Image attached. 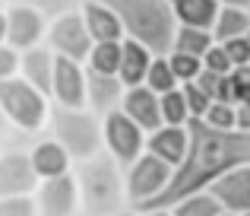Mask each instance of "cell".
Returning <instances> with one entry per match:
<instances>
[{
  "mask_svg": "<svg viewBox=\"0 0 250 216\" xmlns=\"http://www.w3.org/2000/svg\"><path fill=\"white\" fill-rule=\"evenodd\" d=\"M19 3H29V6H35L38 13H44L48 19H54L67 10H80L83 0H19Z\"/></svg>",
  "mask_w": 250,
  "mask_h": 216,
  "instance_id": "1f68e13d",
  "label": "cell"
},
{
  "mask_svg": "<svg viewBox=\"0 0 250 216\" xmlns=\"http://www.w3.org/2000/svg\"><path fill=\"white\" fill-rule=\"evenodd\" d=\"M171 175H174V168L165 166L162 159H155L152 153H143L133 166H127L124 168V191H127L130 210H136V207L155 200L168 188Z\"/></svg>",
  "mask_w": 250,
  "mask_h": 216,
  "instance_id": "8992f818",
  "label": "cell"
},
{
  "mask_svg": "<svg viewBox=\"0 0 250 216\" xmlns=\"http://www.w3.org/2000/svg\"><path fill=\"white\" fill-rule=\"evenodd\" d=\"M168 3H171V6H174V3H181V0H168Z\"/></svg>",
  "mask_w": 250,
  "mask_h": 216,
  "instance_id": "7bdbcfd3",
  "label": "cell"
},
{
  "mask_svg": "<svg viewBox=\"0 0 250 216\" xmlns=\"http://www.w3.org/2000/svg\"><path fill=\"white\" fill-rule=\"evenodd\" d=\"M124 93H127V86H124L117 76H104V73L85 70V108H89L92 115L104 118V115H111V111H117L121 102H124Z\"/></svg>",
  "mask_w": 250,
  "mask_h": 216,
  "instance_id": "5bb4252c",
  "label": "cell"
},
{
  "mask_svg": "<svg viewBox=\"0 0 250 216\" xmlns=\"http://www.w3.org/2000/svg\"><path fill=\"white\" fill-rule=\"evenodd\" d=\"M159 105H162V124H168V127H187L190 124V111H187L181 86L159 96Z\"/></svg>",
  "mask_w": 250,
  "mask_h": 216,
  "instance_id": "484cf974",
  "label": "cell"
},
{
  "mask_svg": "<svg viewBox=\"0 0 250 216\" xmlns=\"http://www.w3.org/2000/svg\"><path fill=\"white\" fill-rule=\"evenodd\" d=\"M0 216H38L32 197H0Z\"/></svg>",
  "mask_w": 250,
  "mask_h": 216,
  "instance_id": "836d02e7",
  "label": "cell"
},
{
  "mask_svg": "<svg viewBox=\"0 0 250 216\" xmlns=\"http://www.w3.org/2000/svg\"><path fill=\"white\" fill-rule=\"evenodd\" d=\"M190 146L184 162L174 168L168 188L155 200L136 207V213L143 210H171L177 200L190 197V194L209 191L212 181H219L225 172L238 166H250V134L241 130H212L203 121L187 124Z\"/></svg>",
  "mask_w": 250,
  "mask_h": 216,
  "instance_id": "6da1fadb",
  "label": "cell"
},
{
  "mask_svg": "<svg viewBox=\"0 0 250 216\" xmlns=\"http://www.w3.org/2000/svg\"><path fill=\"white\" fill-rule=\"evenodd\" d=\"M29 162H32V168H35L38 181L61 178V175H70V172H73V159H70L67 149H63L57 140H51V137H42V140L32 143Z\"/></svg>",
  "mask_w": 250,
  "mask_h": 216,
  "instance_id": "e0dca14e",
  "label": "cell"
},
{
  "mask_svg": "<svg viewBox=\"0 0 250 216\" xmlns=\"http://www.w3.org/2000/svg\"><path fill=\"white\" fill-rule=\"evenodd\" d=\"M219 6H241V10H250V0H219Z\"/></svg>",
  "mask_w": 250,
  "mask_h": 216,
  "instance_id": "74e56055",
  "label": "cell"
},
{
  "mask_svg": "<svg viewBox=\"0 0 250 216\" xmlns=\"http://www.w3.org/2000/svg\"><path fill=\"white\" fill-rule=\"evenodd\" d=\"M244 216H250V213H244Z\"/></svg>",
  "mask_w": 250,
  "mask_h": 216,
  "instance_id": "f6af8a7d",
  "label": "cell"
},
{
  "mask_svg": "<svg viewBox=\"0 0 250 216\" xmlns=\"http://www.w3.org/2000/svg\"><path fill=\"white\" fill-rule=\"evenodd\" d=\"M73 181L80 191L83 216H111L130 207L124 191V168L104 149L92 159L73 162Z\"/></svg>",
  "mask_w": 250,
  "mask_h": 216,
  "instance_id": "3957f363",
  "label": "cell"
},
{
  "mask_svg": "<svg viewBox=\"0 0 250 216\" xmlns=\"http://www.w3.org/2000/svg\"><path fill=\"white\" fill-rule=\"evenodd\" d=\"M48 137L57 140L73 162L92 159L104 149L102 143V118L89 108H63L51 102L48 108Z\"/></svg>",
  "mask_w": 250,
  "mask_h": 216,
  "instance_id": "277c9868",
  "label": "cell"
},
{
  "mask_svg": "<svg viewBox=\"0 0 250 216\" xmlns=\"http://www.w3.org/2000/svg\"><path fill=\"white\" fill-rule=\"evenodd\" d=\"M171 216H222V207L215 204V197L209 191H200V194L177 200L171 207Z\"/></svg>",
  "mask_w": 250,
  "mask_h": 216,
  "instance_id": "d4e9b609",
  "label": "cell"
},
{
  "mask_svg": "<svg viewBox=\"0 0 250 216\" xmlns=\"http://www.w3.org/2000/svg\"><path fill=\"white\" fill-rule=\"evenodd\" d=\"M19 76V51L10 45H0V83Z\"/></svg>",
  "mask_w": 250,
  "mask_h": 216,
  "instance_id": "e575fe53",
  "label": "cell"
},
{
  "mask_svg": "<svg viewBox=\"0 0 250 216\" xmlns=\"http://www.w3.org/2000/svg\"><path fill=\"white\" fill-rule=\"evenodd\" d=\"M10 121H6V115H3V108H0V143H3L6 140V137H10Z\"/></svg>",
  "mask_w": 250,
  "mask_h": 216,
  "instance_id": "8d00e7d4",
  "label": "cell"
},
{
  "mask_svg": "<svg viewBox=\"0 0 250 216\" xmlns=\"http://www.w3.org/2000/svg\"><path fill=\"white\" fill-rule=\"evenodd\" d=\"M203 124L212 130H234V105H228V102H212L206 111V118H203Z\"/></svg>",
  "mask_w": 250,
  "mask_h": 216,
  "instance_id": "f546056e",
  "label": "cell"
},
{
  "mask_svg": "<svg viewBox=\"0 0 250 216\" xmlns=\"http://www.w3.org/2000/svg\"><path fill=\"white\" fill-rule=\"evenodd\" d=\"M152 57L155 54L149 48H143L140 42L124 38V42H121V67H117V80H121L127 89L143 86V83H146V73H149Z\"/></svg>",
  "mask_w": 250,
  "mask_h": 216,
  "instance_id": "ffe728a7",
  "label": "cell"
},
{
  "mask_svg": "<svg viewBox=\"0 0 250 216\" xmlns=\"http://www.w3.org/2000/svg\"><path fill=\"white\" fill-rule=\"evenodd\" d=\"M244 35H250V10H241V6H219V16H215V25H212L215 45L231 42V38H244Z\"/></svg>",
  "mask_w": 250,
  "mask_h": 216,
  "instance_id": "7402d4cb",
  "label": "cell"
},
{
  "mask_svg": "<svg viewBox=\"0 0 250 216\" xmlns=\"http://www.w3.org/2000/svg\"><path fill=\"white\" fill-rule=\"evenodd\" d=\"M102 143H104V153L121 168L133 166V162L146 153V134H143L121 108L102 118Z\"/></svg>",
  "mask_w": 250,
  "mask_h": 216,
  "instance_id": "52a82bcc",
  "label": "cell"
},
{
  "mask_svg": "<svg viewBox=\"0 0 250 216\" xmlns=\"http://www.w3.org/2000/svg\"><path fill=\"white\" fill-rule=\"evenodd\" d=\"M19 76L38 89L42 96L51 99V80H54V51L48 45H35V48L19 54Z\"/></svg>",
  "mask_w": 250,
  "mask_h": 216,
  "instance_id": "ac0fdd59",
  "label": "cell"
},
{
  "mask_svg": "<svg viewBox=\"0 0 250 216\" xmlns=\"http://www.w3.org/2000/svg\"><path fill=\"white\" fill-rule=\"evenodd\" d=\"M6 45L16 48L19 54L35 45H44V32H48V16L38 13L35 6L10 0L6 3Z\"/></svg>",
  "mask_w": 250,
  "mask_h": 216,
  "instance_id": "9c48e42d",
  "label": "cell"
},
{
  "mask_svg": "<svg viewBox=\"0 0 250 216\" xmlns=\"http://www.w3.org/2000/svg\"><path fill=\"white\" fill-rule=\"evenodd\" d=\"M203 70L219 73V76H228V73H231V61H228V54H225V48H222V45H212V48L203 54Z\"/></svg>",
  "mask_w": 250,
  "mask_h": 216,
  "instance_id": "d6a6232c",
  "label": "cell"
},
{
  "mask_svg": "<svg viewBox=\"0 0 250 216\" xmlns=\"http://www.w3.org/2000/svg\"><path fill=\"white\" fill-rule=\"evenodd\" d=\"M234 130L250 134V105H234Z\"/></svg>",
  "mask_w": 250,
  "mask_h": 216,
  "instance_id": "d590c367",
  "label": "cell"
},
{
  "mask_svg": "<svg viewBox=\"0 0 250 216\" xmlns=\"http://www.w3.org/2000/svg\"><path fill=\"white\" fill-rule=\"evenodd\" d=\"M6 3H10V0H0V10H3V6H6Z\"/></svg>",
  "mask_w": 250,
  "mask_h": 216,
  "instance_id": "b9f144b4",
  "label": "cell"
},
{
  "mask_svg": "<svg viewBox=\"0 0 250 216\" xmlns=\"http://www.w3.org/2000/svg\"><path fill=\"white\" fill-rule=\"evenodd\" d=\"M228 61H231V70L238 67H250V35L244 38H231V42H222Z\"/></svg>",
  "mask_w": 250,
  "mask_h": 216,
  "instance_id": "4dcf8cb0",
  "label": "cell"
},
{
  "mask_svg": "<svg viewBox=\"0 0 250 216\" xmlns=\"http://www.w3.org/2000/svg\"><path fill=\"white\" fill-rule=\"evenodd\" d=\"M32 200H35L38 216H80V191H76L73 172L38 181Z\"/></svg>",
  "mask_w": 250,
  "mask_h": 216,
  "instance_id": "30bf717a",
  "label": "cell"
},
{
  "mask_svg": "<svg viewBox=\"0 0 250 216\" xmlns=\"http://www.w3.org/2000/svg\"><path fill=\"white\" fill-rule=\"evenodd\" d=\"M44 45H48L57 57L85 64V57H89V51H92V38H89V32H85V23H83L80 10H67V13H61V16L48 19Z\"/></svg>",
  "mask_w": 250,
  "mask_h": 216,
  "instance_id": "ba28073f",
  "label": "cell"
},
{
  "mask_svg": "<svg viewBox=\"0 0 250 216\" xmlns=\"http://www.w3.org/2000/svg\"><path fill=\"white\" fill-rule=\"evenodd\" d=\"M51 102L63 108H85V64H76V61L54 54Z\"/></svg>",
  "mask_w": 250,
  "mask_h": 216,
  "instance_id": "7c38bea8",
  "label": "cell"
},
{
  "mask_svg": "<svg viewBox=\"0 0 250 216\" xmlns=\"http://www.w3.org/2000/svg\"><path fill=\"white\" fill-rule=\"evenodd\" d=\"M140 216H171V210H143Z\"/></svg>",
  "mask_w": 250,
  "mask_h": 216,
  "instance_id": "ab89813d",
  "label": "cell"
},
{
  "mask_svg": "<svg viewBox=\"0 0 250 216\" xmlns=\"http://www.w3.org/2000/svg\"><path fill=\"white\" fill-rule=\"evenodd\" d=\"M0 108H3L13 130L29 137V134H42L48 127L51 99L42 96L38 89H32L22 76H13V80L0 83Z\"/></svg>",
  "mask_w": 250,
  "mask_h": 216,
  "instance_id": "5b68a950",
  "label": "cell"
},
{
  "mask_svg": "<svg viewBox=\"0 0 250 216\" xmlns=\"http://www.w3.org/2000/svg\"><path fill=\"white\" fill-rule=\"evenodd\" d=\"M187 146H190L187 127H168V124H162L159 130L146 134V153H152L155 159H162L171 168H177L184 162Z\"/></svg>",
  "mask_w": 250,
  "mask_h": 216,
  "instance_id": "d6986e66",
  "label": "cell"
},
{
  "mask_svg": "<svg viewBox=\"0 0 250 216\" xmlns=\"http://www.w3.org/2000/svg\"><path fill=\"white\" fill-rule=\"evenodd\" d=\"M6 10V6H3ZM0 10V45H6V13Z\"/></svg>",
  "mask_w": 250,
  "mask_h": 216,
  "instance_id": "f35d334b",
  "label": "cell"
},
{
  "mask_svg": "<svg viewBox=\"0 0 250 216\" xmlns=\"http://www.w3.org/2000/svg\"><path fill=\"white\" fill-rule=\"evenodd\" d=\"M38 175L29 162V149H0V197H32Z\"/></svg>",
  "mask_w": 250,
  "mask_h": 216,
  "instance_id": "8fae6325",
  "label": "cell"
},
{
  "mask_svg": "<svg viewBox=\"0 0 250 216\" xmlns=\"http://www.w3.org/2000/svg\"><path fill=\"white\" fill-rule=\"evenodd\" d=\"M212 45H215L212 32L177 25V32H174V45H171V51H174V54H190V57H200V61H203V54H206V51L212 48Z\"/></svg>",
  "mask_w": 250,
  "mask_h": 216,
  "instance_id": "603a6c76",
  "label": "cell"
},
{
  "mask_svg": "<svg viewBox=\"0 0 250 216\" xmlns=\"http://www.w3.org/2000/svg\"><path fill=\"white\" fill-rule=\"evenodd\" d=\"M117 13L124 25V38L140 42L155 57H168L174 45L177 19L168 0H102Z\"/></svg>",
  "mask_w": 250,
  "mask_h": 216,
  "instance_id": "7a4b0ae2",
  "label": "cell"
},
{
  "mask_svg": "<svg viewBox=\"0 0 250 216\" xmlns=\"http://www.w3.org/2000/svg\"><path fill=\"white\" fill-rule=\"evenodd\" d=\"M111 216H140V213H136V210H130V207H127V210H121V213H111Z\"/></svg>",
  "mask_w": 250,
  "mask_h": 216,
  "instance_id": "60d3db41",
  "label": "cell"
},
{
  "mask_svg": "<svg viewBox=\"0 0 250 216\" xmlns=\"http://www.w3.org/2000/svg\"><path fill=\"white\" fill-rule=\"evenodd\" d=\"M209 194L222 207V213L231 216L250 213V166H238L231 172H225L219 181L209 185Z\"/></svg>",
  "mask_w": 250,
  "mask_h": 216,
  "instance_id": "4fadbf2b",
  "label": "cell"
},
{
  "mask_svg": "<svg viewBox=\"0 0 250 216\" xmlns=\"http://www.w3.org/2000/svg\"><path fill=\"white\" fill-rule=\"evenodd\" d=\"M121 111L143 130V134H152V130L162 127V105H159V96L146 86H133L124 93Z\"/></svg>",
  "mask_w": 250,
  "mask_h": 216,
  "instance_id": "2e32d148",
  "label": "cell"
},
{
  "mask_svg": "<svg viewBox=\"0 0 250 216\" xmlns=\"http://www.w3.org/2000/svg\"><path fill=\"white\" fill-rule=\"evenodd\" d=\"M80 16L85 23V32H89L92 45H104V42H124V25L117 19V13L111 10L102 0H83Z\"/></svg>",
  "mask_w": 250,
  "mask_h": 216,
  "instance_id": "9a60e30c",
  "label": "cell"
},
{
  "mask_svg": "<svg viewBox=\"0 0 250 216\" xmlns=\"http://www.w3.org/2000/svg\"><path fill=\"white\" fill-rule=\"evenodd\" d=\"M215 16H219V0H181V3H174L177 25H187V29L212 32Z\"/></svg>",
  "mask_w": 250,
  "mask_h": 216,
  "instance_id": "44dd1931",
  "label": "cell"
},
{
  "mask_svg": "<svg viewBox=\"0 0 250 216\" xmlns=\"http://www.w3.org/2000/svg\"><path fill=\"white\" fill-rule=\"evenodd\" d=\"M222 216H231V213H222Z\"/></svg>",
  "mask_w": 250,
  "mask_h": 216,
  "instance_id": "ee69618b",
  "label": "cell"
},
{
  "mask_svg": "<svg viewBox=\"0 0 250 216\" xmlns=\"http://www.w3.org/2000/svg\"><path fill=\"white\" fill-rule=\"evenodd\" d=\"M117 67H121V42L92 45L89 57H85V70L104 73V76H117Z\"/></svg>",
  "mask_w": 250,
  "mask_h": 216,
  "instance_id": "cb8c5ba5",
  "label": "cell"
},
{
  "mask_svg": "<svg viewBox=\"0 0 250 216\" xmlns=\"http://www.w3.org/2000/svg\"><path fill=\"white\" fill-rule=\"evenodd\" d=\"M181 93H184V102H187L190 121H203V118H206V111H209V105H212V99H209V96L203 93L196 83H184Z\"/></svg>",
  "mask_w": 250,
  "mask_h": 216,
  "instance_id": "f1b7e54d",
  "label": "cell"
},
{
  "mask_svg": "<svg viewBox=\"0 0 250 216\" xmlns=\"http://www.w3.org/2000/svg\"><path fill=\"white\" fill-rule=\"evenodd\" d=\"M146 89H152L155 96H165L171 89H177L181 83L174 80V73H171V64L168 57H152V64H149V73H146V83H143Z\"/></svg>",
  "mask_w": 250,
  "mask_h": 216,
  "instance_id": "4316f807",
  "label": "cell"
},
{
  "mask_svg": "<svg viewBox=\"0 0 250 216\" xmlns=\"http://www.w3.org/2000/svg\"><path fill=\"white\" fill-rule=\"evenodd\" d=\"M168 64H171V73H174V80L181 83H193L196 76L203 73V61L200 57H190V54H174V51H171L168 54Z\"/></svg>",
  "mask_w": 250,
  "mask_h": 216,
  "instance_id": "83f0119b",
  "label": "cell"
}]
</instances>
